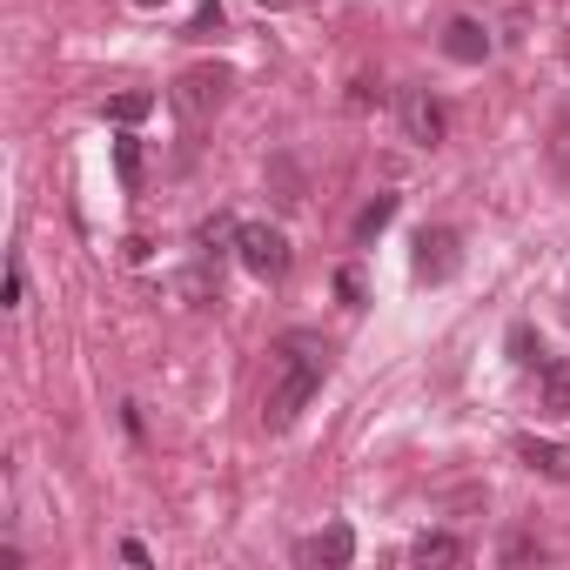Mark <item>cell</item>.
I'll return each instance as SVG.
<instances>
[{
    "label": "cell",
    "instance_id": "obj_18",
    "mask_svg": "<svg viewBox=\"0 0 570 570\" xmlns=\"http://www.w3.org/2000/svg\"><path fill=\"white\" fill-rule=\"evenodd\" d=\"M255 8H296V0H255Z\"/></svg>",
    "mask_w": 570,
    "mask_h": 570
},
{
    "label": "cell",
    "instance_id": "obj_6",
    "mask_svg": "<svg viewBox=\"0 0 570 570\" xmlns=\"http://www.w3.org/2000/svg\"><path fill=\"white\" fill-rule=\"evenodd\" d=\"M350 557H356V530H350V523H330V530H316V537H303V543H296V563L343 570Z\"/></svg>",
    "mask_w": 570,
    "mask_h": 570
},
{
    "label": "cell",
    "instance_id": "obj_8",
    "mask_svg": "<svg viewBox=\"0 0 570 570\" xmlns=\"http://www.w3.org/2000/svg\"><path fill=\"white\" fill-rule=\"evenodd\" d=\"M443 55H450V61H463V68H476V61H490V35H483L476 21H463V14H456V21L443 28Z\"/></svg>",
    "mask_w": 570,
    "mask_h": 570
},
{
    "label": "cell",
    "instance_id": "obj_9",
    "mask_svg": "<svg viewBox=\"0 0 570 570\" xmlns=\"http://www.w3.org/2000/svg\"><path fill=\"white\" fill-rule=\"evenodd\" d=\"M537 390H543V410L550 416H570V356H550L543 376H537Z\"/></svg>",
    "mask_w": 570,
    "mask_h": 570
},
{
    "label": "cell",
    "instance_id": "obj_2",
    "mask_svg": "<svg viewBox=\"0 0 570 570\" xmlns=\"http://www.w3.org/2000/svg\"><path fill=\"white\" fill-rule=\"evenodd\" d=\"M228 88H235V68H222V61H195V68L175 75L168 101H175L188 121H202V115H215V108L228 101Z\"/></svg>",
    "mask_w": 570,
    "mask_h": 570
},
{
    "label": "cell",
    "instance_id": "obj_14",
    "mask_svg": "<svg viewBox=\"0 0 570 570\" xmlns=\"http://www.w3.org/2000/svg\"><path fill=\"white\" fill-rule=\"evenodd\" d=\"M188 35H195V41L222 35V0H202V8H195V21H188Z\"/></svg>",
    "mask_w": 570,
    "mask_h": 570
},
{
    "label": "cell",
    "instance_id": "obj_15",
    "mask_svg": "<svg viewBox=\"0 0 570 570\" xmlns=\"http://www.w3.org/2000/svg\"><path fill=\"white\" fill-rule=\"evenodd\" d=\"M510 356H517V363H537V356H543V350H537V336H530V323H517V330H510Z\"/></svg>",
    "mask_w": 570,
    "mask_h": 570
},
{
    "label": "cell",
    "instance_id": "obj_7",
    "mask_svg": "<svg viewBox=\"0 0 570 570\" xmlns=\"http://www.w3.org/2000/svg\"><path fill=\"white\" fill-rule=\"evenodd\" d=\"M517 456L537 470V476H550V483H570V443H543V436H517Z\"/></svg>",
    "mask_w": 570,
    "mask_h": 570
},
{
    "label": "cell",
    "instance_id": "obj_4",
    "mask_svg": "<svg viewBox=\"0 0 570 570\" xmlns=\"http://www.w3.org/2000/svg\"><path fill=\"white\" fill-rule=\"evenodd\" d=\"M396 121H403V135L416 141V148H436L443 135H450V115H443V101L430 95V88H396Z\"/></svg>",
    "mask_w": 570,
    "mask_h": 570
},
{
    "label": "cell",
    "instance_id": "obj_19",
    "mask_svg": "<svg viewBox=\"0 0 570 570\" xmlns=\"http://www.w3.org/2000/svg\"><path fill=\"white\" fill-rule=\"evenodd\" d=\"M135 8H168V0H135Z\"/></svg>",
    "mask_w": 570,
    "mask_h": 570
},
{
    "label": "cell",
    "instance_id": "obj_10",
    "mask_svg": "<svg viewBox=\"0 0 570 570\" xmlns=\"http://www.w3.org/2000/svg\"><path fill=\"white\" fill-rule=\"evenodd\" d=\"M410 563H463V543H456L450 530H423V537L410 543Z\"/></svg>",
    "mask_w": 570,
    "mask_h": 570
},
{
    "label": "cell",
    "instance_id": "obj_12",
    "mask_svg": "<svg viewBox=\"0 0 570 570\" xmlns=\"http://www.w3.org/2000/svg\"><path fill=\"white\" fill-rule=\"evenodd\" d=\"M115 175H121V188H141V141L135 135L115 141Z\"/></svg>",
    "mask_w": 570,
    "mask_h": 570
},
{
    "label": "cell",
    "instance_id": "obj_16",
    "mask_svg": "<svg viewBox=\"0 0 570 570\" xmlns=\"http://www.w3.org/2000/svg\"><path fill=\"white\" fill-rule=\"evenodd\" d=\"M21 303H28V268L8 262V309H21Z\"/></svg>",
    "mask_w": 570,
    "mask_h": 570
},
{
    "label": "cell",
    "instance_id": "obj_17",
    "mask_svg": "<svg viewBox=\"0 0 570 570\" xmlns=\"http://www.w3.org/2000/svg\"><path fill=\"white\" fill-rule=\"evenodd\" d=\"M336 296H343V303H356V296H363V282H356V268H343V275H336Z\"/></svg>",
    "mask_w": 570,
    "mask_h": 570
},
{
    "label": "cell",
    "instance_id": "obj_13",
    "mask_svg": "<svg viewBox=\"0 0 570 570\" xmlns=\"http://www.w3.org/2000/svg\"><path fill=\"white\" fill-rule=\"evenodd\" d=\"M390 215H396V195H376L363 215H356V242H370V235H383L390 228Z\"/></svg>",
    "mask_w": 570,
    "mask_h": 570
},
{
    "label": "cell",
    "instance_id": "obj_11",
    "mask_svg": "<svg viewBox=\"0 0 570 570\" xmlns=\"http://www.w3.org/2000/svg\"><path fill=\"white\" fill-rule=\"evenodd\" d=\"M148 108H155V95H148V88H128V95H115L101 115H108L115 128H135V121H148Z\"/></svg>",
    "mask_w": 570,
    "mask_h": 570
},
{
    "label": "cell",
    "instance_id": "obj_5",
    "mask_svg": "<svg viewBox=\"0 0 570 570\" xmlns=\"http://www.w3.org/2000/svg\"><path fill=\"white\" fill-rule=\"evenodd\" d=\"M456 262H463L456 228H423V235H416V282H450Z\"/></svg>",
    "mask_w": 570,
    "mask_h": 570
},
{
    "label": "cell",
    "instance_id": "obj_1",
    "mask_svg": "<svg viewBox=\"0 0 570 570\" xmlns=\"http://www.w3.org/2000/svg\"><path fill=\"white\" fill-rule=\"evenodd\" d=\"M323 376H330V343H323V336H309V330H289V336L268 350L262 423H268V430H289V423L309 410V396L323 390Z\"/></svg>",
    "mask_w": 570,
    "mask_h": 570
},
{
    "label": "cell",
    "instance_id": "obj_3",
    "mask_svg": "<svg viewBox=\"0 0 570 570\" xmlns=\"http://www.w3.org/2000/svg\"><path fill=\"white\" fill-rule=\"evenodd\" d=\"M235 255H242V268L262 275V282H282V275H289V235H282L275 222H242V228H235Z\"/></svg>",
    "mask_w": 570,
    "mask_h": 570
}]
</instances>
